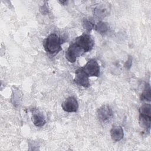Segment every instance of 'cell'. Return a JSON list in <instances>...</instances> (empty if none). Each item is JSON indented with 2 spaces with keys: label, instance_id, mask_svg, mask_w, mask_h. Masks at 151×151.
Instances as JSON below:
<instances>
[{
  "label": "cell",
  "instance_id": "obj_1",
  "mask_svg": "<svg viewBox=\"0 0 151 151\" xmlns=\"http://www.w3.org/2000/svg\"><path fill=\"white\" fill-rule=\"evenodd\" d=\"M62 40L56 34H50L44 41L43 46L45 51L50 55H55L61 50Z\"/></svg>",
  "mask_w": 151,
  "mask_h": 151
},
{
  "label": "cell",
  "instance_id": "obj_2",
  "mask_svg": "<svg viewBox=\"0 0 151 151\" xmlns=\"http://www.w3.org/2000/svg\"><path fill=\"white\" fill-rule=\"evenodd\" d=\"M74 42L81 48L85 52L91 51L94 44V40L91 36L88 34H83L77 37Z\"/></svg>",
  "mask_w": 151,
  "mask_h": 151
},
{
  "label": "cell",
  "instance_id": "obj_3",
  "mask_svg": "<svg viewBox=\"0 0 151 151\" xmlns=\"http://www.w3.org/2000/svg\"><path fill=\"white\" fill-rule=\"evenodd\" d=\"M84 53H85L84 51L73 42L70 44L65 52V58L69 62L73 63L76 62L78 57L82 55Z\"/></svg>",
  "mask_w": 151,
  "mask_h": 151
},
{
  "label": "cell",
  "instance_id": "obj_4",
  "mask_svg": "<svg viewBox=\"0 0 151 151\" xmlns=\"http://www.w3.org/2000/svg\"><path fill=\"white\" fill-rule=\"evenodd\" d=\"M88 77H99L100 73V65L95 59H91L81 67Z\"/></svg>",
  "mask_w": 151,
  "mask_h": 151
},
{
  "label": "cell",
  "instance_id": "obj_5",
  "mask_svg": "<svg viewBox=\"0 0 151 151\" xmlns=\"http://www.w3.org/2000/svg\"><path fill=\"white\" fill-rule=\"evenodd\" d=\"M97 117L102 123L110 122L113 117V112L111 108L108 105L101 106L97 110Z\"/></svg>",
  "mask_w": 151,
  "mask_h": 151
},
{
  "label": "cell",
  "instance_id": "obj_6",
  "mask_svg": "<svg viewBox=\"0 0 151 151\" xmlns=\"http://www.w3.org/2000/svg\"><path fill=\"white\" fill-rule=\"evenodd\" d=\"M88 77H89L83 70L82 68L80 67L78 68L75 72V77L74 78V81L78 86L87 88L90 85Z\"/></svg>",
  "mask_w": 151,
  "mask_h": 151
},
{
  "label": "cell",
  "instance_id": "obj_7",
  "mask_svg": "<svg viewBox=\"0 0 151 151\" xmlns=\"http://www.w3.org/2000/svg\"><path fill=\"white\" fill-rule=\"evenodd\" d=\"M64 111L68 113L77 112L78 109V103L77 99L73 96L67 98L61 104Z\"/></svg>",
  "mask_w": 151,
  "mask_h": 151
},
{
  "label": "cell",
  "instance_id": "obj_8",
  "mask_svg": "<svg viewBox=\"0 0 151 151\" xmlns=\"http://www.w3.org/2000/svg\"><path fill=\"white\" fill-rule=\"evenodd\" d=\"M32 122L37 127H42L46 123L45 116L37 109H34L32 113Z\"/></svg>",
  "mask_w": 151,
  "mask_h": 151
},
{
  "label": "cell",
  "instance_id": "obj_9",
  "mask_svg": "<svg viewBox=\"0 0 151 151\" xmlns=\"http://www.w3.org/2000/svg\"><path fill=\"white\" fill-rule=\"evenodd\" d=\"M110 135L112 140L114 142L121 140L124 136L123 129L120 126H114L110 130Z\"/></svg>",
  "mask_w": 151,
  "mask_h": 151
},
{
  "label": "cell",
  "instance_id": "obj_10",
  "mask_svg": "<svg viewBox=\"0 0 151 151\" xmlns=\"http://www.w3.org/2000/svg\"><path fill=\"white\" fill-rule=\"evenodd\" d=\"M139 122L140 127L143 128L146 132H150L151 124V116L139 114Z\"/></svg>",
  "mask_w": 151,
  "mask_h": 151
},
{
  "label": "cell",
  "instance_id": "obj_11",
  "mask_svg": "<svg viewBox=\"0 0 151 151\" xmlns=\"http://www.w3.org/2000/svg\"><path fill=\"white\" fill-rule=\"evenodd\" d=\"M94 29L100 34L105 35L109 30V26L107 23L103 21H99L94 25Z\"/></svg>",
  "mask_w": 151,
  "mask_h": 151
},
{
  "label": "cell",
  "instance_id": "obj_12",
  "mask_svg": "<svg viewBox=\"0 0 151 151\" xmlns=\"http://www.w3.org/2000/svg\"><path fill=\"white\" fill-rule=\"evenodd\" d=\"M150 86L149 83L145 84L144 90L140 96L141 100H145L147 101H150Z\"/></svg>",
  "mask_w": 151,
  "mask_h": 151
},
{
  "label": "cell",
  "instance_id": "obj_13",
  "mask_svg": "<svg viewBox=\"0 0 151 151\" xmlns=\"http://www.w3.org/2000/svg\"><path fill=\"white\" fill-rule=\"evenodd\" d=\"M139 114L151 116V105L149 103H145L142 105L139 110Z\"/></svg>",
  "mask_w": 151,
  "mask_h": 151
},
{
  "label": "cell",
  "instance_id": "obj_14",
  "mask_svg": "<svg viewBox=\"0 0 151 151\" xmlns=\"http://www.w3.org/2000/svg\"><path fill=\"white\" fill-rule=\"evenodd\" d=\"M107 9H108L104 5H100L94 9V14L98 17H105L108 13Z\"/></svg>",
  "mask_w": 151,
  "mask_h": 151
},
{
  "label": "cell",
  "instance_id": "obj_15",
  "mask_svg": "<svg viewBox=\"0 0 151 151\" xmlns=\"http://www.w3.org/2000/svg\"><path fill=\"white\" fill-rule=\"evenodd\" d=\"M21 95L20 94V91L19 89L14 88V89L12 90V100L13 101L12 103L14 106H17V104H18L19 103V100L21 99Z\"/></svg>",
  "mask_w": 151,
  "mask_h": 151
},
{
  "label": "cell",
  "instance_id": "obj_16",
  "mask_svg": "<svg viewBox=\"0 0 151 151\" xmlns=\"http://www.w3.org/2000/svg\"><path fill=\"white\" fill-rule=\"evenodd\" d=\"M83 28L86 29L88 32H90L91 31L92 29L94 27V24L92 22L91 19H87V18H84L83 20Z\"/></svg>",
  "mask_w": 151,
  "mask_h": 151
},
{
  "label": "cell",
  "instance_id": "obj_17",
  "mask_svg": "<svg viewBox=\"0 0 151 151\" xmlns=\"http://www.w3.org/2000/svg\"><path fill=\"white\" fill-rule=\"evenodd\" d=\"M47 4H46V2H45V4H43L41 8H40V12H41V14H42L43 15H46L49 12V10H48V6L47 5Z\"/></svg>",
  "mask_w": 151,
  "mask_h": 151
},
{
  "label": "cell",
  "instance_id": "obj_18",
  "mask_svg": "<svg viewBox=\"0 0 151 151\" xmlns=\"http://www.w3.org/2000/svg\"><path fill=\"white\" fill-rule=\"evenodd\" d=\"M132 58H131V57H129L127 61L125 63L124 66L127 69H130L132 66Z\"/></svg>",
  "mask_w": 151,
  "mask_h": 151
},
{
  "label": "cell",
  "instance_id": "obj_19",
  "mask_svg": "<svg viewBox=\"0 0 151 151\" xmlns=\"http://www.w3.org/2000/svg\"><path fill=\"white\" fill-rule=\"evenodd\" d=\"M59 2H60V3H61V4L65 5V4H67V3L68 2V1H59Z\"/></svg>",
  "mask_w": 151,
  "mask_h": 151
}]
</instances>
